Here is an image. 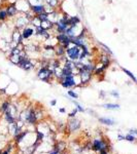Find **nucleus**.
Segmentation results:
<instances>
[{"label": "nucleus", "mask_w": 137, "mask_h": 154, "mask_svg": "<svg viewBox=\"0 0 137 154\" xmlns=\"http://www.w3.org/2000/svg\"><path fill=\"white\" fill-rule=\"evenodd\" d=\"M59 83L62 85L64 88H72L75 86H80V76L78 75H68L64 76L61 80H59Z\"/></svg>", "instance_id": "f257e3e1"}, {"label": "nucleus", "mask_w": 137, "mask_h": 154, "mask_svg": "<svg viewBox=\"0 0 137 154\" xmlns=\"http://www.w3.org/2000/svg\"><path fill=\"white\" fill-rule=\"evenodd\" d=\"M37 77L38 79H40L43 82H49L52 81L54 78V74H53V70L51 68H45V67H39V69L37 70Z\"/></svg>", "instance_id": "f03ea898"}, {"label": "nucleus", "mask_w": 137, "mask_h": 154, "mask_svg": "<svg viewBox=\"0 0 137 154\" xmlns=\"http://www.w3.org/2000/svg\"><path fill=\"white\" fill-rule=\"evenodd\" d=\"M18 66L20 67L21 69H23L24 71L29 72V71H31V70H33L36 65H35V60L34 59H31V58L28 56H22V59Z\"/></svg>", "instance_id": "7ed1b4c3"}, {"label": "nucleus", "mask_w": 137, "mask_h": 154, "mask_svg": "<svg viewBox=\"0 0 137 154\" xmlns=\"http://www.w3.org/2000/svg\"><path fill=\"white\" fill-rule=\"evenodd\" d=\"M80 52H82L80 47H78V46L76 45H73L72 43L66 48V56H67V59L70 60V61H73V62L78 61Z\"/></svg>", "instance_id": "20e7f679"}, {"label": "nucleus", "mask_w": 137, "mask_h": 154, "mask_svg": "<svg viewBox=\"0 0 137 154\" xmlns=\"http://www.w3.org/2000/svg\"><path fill=\"white\" fill-rule=\"evenodd\" d=\"M92 150L95 152H100L102 150H109L108 142L104 139H95L92 143Z\"/></svg>", "instance_id": "39448f33"}, {"label": "nucleus", "mask_w": 137, "mask_h": 154, "mask_svg": "<svg viewBox=\"0 0 137 154\" xmlns=\"http://www.w3.org/2000/svg\"><path fill=\"white\" fill-rule=\"evenodd\" d=\"M78 76H80V86H85L91 81L92 79V76H93V73L90 71H87V70H80V73H78Z\"/></svg>", "instance_id": "423d86ee"}, {"label": "nucleus", "mask_w": 137, "mask_h": 154, "mask_svg": "<svg viewBox=\"0 0 137 154\" xmlns=\"http://www.w3.org/2000/svg\"><path fill=\"white\" fill-rule=\"evenodd\" d=\"M56 39L58 41V44H61V45L65 46L67 48L68 46L71 44V38L69 36H67L65 33H60V34H56Z\"/></svg>", "instance_id": "0eeeda50"}, {"label": "nucleus", "mask_w": 137, "mask_h": 154, "mask_svg": "<svg viewBox=\"0 0 137 154\" xmlns=\"http://www.w3.org/2000/svg\"><path fill=\"white\" fill-rule=\"evenodd\" d=\"M15 3H16V6L20 13H27L30 11V7L31 6L29 4L28 0H17Z\"/></svg>", "instance_id": "6e6552de"}, {"label": "nucleus", "mask_w": 137, "mask_h": 154, "mask_svg": "<svg viewBox=\"0 0 137 154\" xmlns=\"http://www.w3.org/2000/svg\"><path fill=\"white\" fill-rule=\"evenodd\" d=\"M80 125H82V123H80V120L78 119V118H69V120L67 122V128L69 131H78L80 128Z\"/></svg>", "instance_id": "1a4fd4ad"}, {"label": "nucleus", "mask_w": 137, "mask_h": 154, "mask_svg": "<svg viewBox=\"0 0 137 154\" xmlns=\"http://www.w3.org/2000/svg\"><path fill=\"white\" fill-rule=\"evenodd\" d=\"M4 7L7 11L8 19H15L20 13V11L16 6V3H8V4H5Z\"/></svg>", "instance_id": "9d476101"}, {"label": "nucleus", "mask_w": 137, "mask_h": 154, "mask_svg": "<svg viewBox=\"0 0 137 154\" xmlns=\"http://www.w3.org/2000/svg\"><path fill=\"white\" fill-rule=\"evenodd\" d=\"M21 32H22V36H23L24 40H28V39H30L31 37L35 36V28H34L33 26H27Z\"/></svg>", "instance_id": "9b49d317"}, {"label": "nucleus", "mask_w": 137, "mask_h": 154, "mask_svg": "<svg viewBox=\"0 0 137 154\" xmlns=\"http://www.w3.org/2000/svg\"><path fill=\"white\" fill-rule=\"evenodd\" d=\"M55 54H56V58H62L66 56V47L61 44H57L55 46Z\"/></svg>", "instance_id": "f8f14e48"}, {"label": "nucleus", "mask_w": 137, "mask_h": 154, "mask_svg": "<svg viewBox=\"0 0 137 154\" xmlns=\"http://www.w3.org/2000/svg\"><path fill=\"white\" fill-rule=\"evenodd\" d=\"M30 10L33 15H39V13H44L45 11V4L42 3V4H37V5H33L30 7Z\"/></svg>", "instance_id": "ddd939ff"}, {"label": "nucleus", "mask_w": 137, "mask_h": 154, "mask_svg": "<svg viewBox=\"0 0 137 154\" xmlns=\"http://www.w3.org/2000/svg\"><path fill=\"white\" fill-rule=\"evenodd\" d=\"M42 27V28L44 29V30H47V31H49V30H53L54 29V27H55V24L53 23V22H51V21L47 19V20H45V21H42L41 22V25H40Z\"/></svg>", "instance_id": "4468645a"}, {"label": "nucleus", "mask_w": 137, "mask_h": 154, "mask_svg": "<svg viewBox=\"0 0 137 154\" xmlns=\"http://www.w3.org/2000/svg\"><path fill=\"white\" fill-rule=\"evenodd\" d=\"M21 59H22L21 54H9V56H8V60H9V62H11V64L16 65V66H18L19 65Z\"/></svg>", "instance_id": "2eb2a0df"}, {"label": "nucleus", "mask_w": 137, "mask_h": 154, "mask_svg": "<svg viewBox=\"0 0 137 154\" xmlns=\"http://www.w3.org/2000/svg\"><path fill=\"white\" fill-rule=\"evenodd\" d=\"M98 120L100 123H102V124H104V125H114V124H116V121L114 120V119H111V118H106V117H100L98 118Z\"/></svg>", "instance_id": "dca6fc26"}, {"label": "nucleus", "mask_w": 137, "mask_h": 154, "mask_svg": "<svg viewBox=\"0 0 137 154\" xmlns=\"http://www.w3.org/2000/svg\"><path fill=\"white\" fill-rule=\"evenodd\" d=\"M80 22H82V20L80 19V17H78V15H74V17H71L70 15L69 20H68V25L70 26H75V25H78V24H80Z\"/></svg>", "instance_id": "f3484780"}, {"label": "nucleus", "mask_w": 137, "mask_h": 154, "mask_svg": "<svg viewBox=\"0 0 137 154\" xmlns=\"http://www.w3.org/2000/svg\"><path fill=\"white\" fill-rule=\"evenodd\" d=\"M102 107L107 109V110H119L121 106L119 104H111V103H106V104H103Z\"/></svg>", "instance_id": "a211bd4d"}, {"label": "nucleus", "mask_w": 137, "mask_h": 154, "mask_svg": "<svg viewBox=\"0 0 137 154\" xmlns=\"http://www.w3.org/2000/svg\"><path fill=\"white\" fill-rule=\"evenodd\" d=\"M7 19H8V15L5 7L4 8L0 7V23H4Z\"/></svg>", "instance_id": "6ab92c4d"}, {"label": "nucleus", "mask_w": 137, "mask_h": 154, "mask_svg": "<svg viewBox=\"0 0 137 154\" xmlns=\"http://www.w3.org/2000/svg\"><path fill=\"white\" fill-rule=\"evenodd\" d=\"M30 25L33 26L34 28H35V27H39V26L41 25V21L39 20V18L36 15H34L31 18V20H30Z\"/></svg>", "instance_id": "aec40b11"}, {"label": "nucleus", "mask_w": 137, "mask_h": 154, "mask_svg": "<svg viewBox=\"0 0 137 154\" xmlns=\"http://www.w3.org/2000/svg\"><path fill=\"white\" fill-rule=\"evenodd\" d=\"M122 70H123V72H124V73L127 75V76L129 77V78L132 80V81H133V82H134V83H136V84H137V78H136V77H135V75L133 74V73H132L131 71H129V70L126 69V68H122Z\"/></svg>", "instance_id": "412c9836"}, {"label": "nucleus", "mask_w": 137, "mask_h": 154, "mask_svg": "<svg viewBox=\"0 0 137 154\" xmlns=\"http://www.w3.org/2000/svg\"><path fill=\"white\" fill-rule=\"evenodd\" d=\"M44 2L54 9H57V7L59 6V0H44Z\"/></svg>", "instance_id": "4be33fe9"}, {"label": "nucleus", "mask_w": 137, "mask_h": 154, "mask_svg": "<svg viewBox=\"0 0 137 154\" xmlns=\"http://www.w3.org/2000/svg\"><path fill=\"white\" fill-rule=\"evenodd\" d=\"M9 106H11V102L9 101H4V102L1 104V106H0V111H1V113H4L7 111V109L9 108Z\"/></svg>", "instance_id": "5701e85b"}, {"label": "nucleus", "mask_w": 137, "mask_h": 154, "mask_svg": "<svg viewBox=\"0 0 137 154\" xmlns=\"http://www.w3.org/2000/svg\"><path fill=\"white\" fill-rule=\"evenodd\" d=\"M98 44L99 45L103 48V52H105V54H109V56H112V51H111V49L109 48L108 46L106 45V44H104V43H102V42H98Z\"/></svg>", "instance_id": "b1692460"}, {"label": "nucleus", "mask_w": 137, "mask_h": 154, "mask_svg": "<svg viewBox=\"0 0 137 154\" xmlns=\"http://www.w3.org/2000/svg\"><path fill=\"white\" fill-rule=\"evenodd\" d=\"M137 140L136 136L134 135H132V133H127L126 136H125V141H128V142H135Z\"/></svg>", "instance_id": "393cba45"}, {"label": "nucleus", "mask_w": 137, "mask_h": 154, "mask_svg": "<svg viewBox=\"0 0 137 154\" xmlns=\"http://www.w3.org/2000/svg\"><path fill=\"white\" fill-rule=\"evenodd\" d=\"M71 101H72L73 104H74V105L76 106V107H75V108H76V109H78V112H85V111H86V110H85V108H84L83 106L80 105V103H78L75 100H71Z\"/></svg>", "instance_id": "a878e982"}, {"label": "nucleus", "mask_w": 137, "mask_h": 154, "mask_svg": "<svg viewBox=\"0 0 137 154\" xmlns=\"http://www.w3.org/2000/svg\"><path fill=\"white\" fill-rule=\"evenodd\" d=\"M37 17L39 18V20L41 21H45V20H47L49 19V13H47V11H44V13H39V15H36Z\"/></svg>", "instance_id": "bb28decb"}, {"label": "nucleus", "mask_w": 137, "mask_h": 154, "mask_svg": "<svg viewBox=\"0 0 137 154\" xmlns=\"http://www.w3.org/2000/svg\"><path fill=\"white\" fill-rule=\"evenodd\" d=\"M67 95L69 96V97L71 98V99H73V100H76V99H78V95L74 92V90H68V92H67Z\"/></svg>", "instance_id": "cd10ccee"}, {"label": "nucleus", "mask_w": 137, "mask_h": 154, "mask_svg": "<svg viewBox=\"0 0 137 154\" xmlns=\"http://www.w3.org/2000/svg\"><path fill=\"white\" fill-rule=\"evenodd\" d=\"M30 6H33V5H37V4H42L44 2V0H28Z\"/></svg>", "instance_id": "c85d7f7f"}, {"label": "nucleus", "mask_w": 137, "mask_h": 154, "mask_svg": "<svg viewBox=\"0 0 137 154\" xmlns=\"http://www.w3.org/2000/svg\"><path fill=\"white\" fill-rule=\"evenodd\" d=\"M78 110L76 109V108H74V109H73V110L71 111V112H70L69 114H68V117H69V118L75 117V116H76V114H78Z\"/></svg>", "instance_id": "c756f323"}, {"label": "nucleus", "mask_w": 137, "mask_h": 154, "mask_svg": "<svg viewBox=\"0 0 137 154\" xmlns=\"http://www.w3.org/2000/svg\"><path fill=\"white\" fill-rule=\"evenodd\" d=\"M109 94H110V96H112L114 98H116V99H119L120 98V94L116 92V90H111Z\"/></svg>", "instance_id": "7c9ffc66"}, {"label": "nucleus", "mask_w": 137, "mask_h": 154, "mask_svg": "<svg viewBox=\"0 0 137 154\" xmlns=\"http://www.w3.org/2000/svg\"><path fill=\"white\" fill-rule=\"evenodd\" d=\"M118 139H119V141H124V140H125V136H123V135L119 133V136H118Z\"/></svg>", "instance_id": "2f4dec72"}, {"label": "nucleus", "mask_w": 137, "mask_h": 154, "mask_svg": "<svg viewBox=\"0 0 137 154\" xmlns=\"http://www.w3.org/2000/svg\"><path fill=\"white\" fill-rule=\"evenodd\" d=\"M105 96H106L105 92H104L103 90H101V92H100V97L102 98V99H104V98H105Z\"/></svg>", "instance_id": "473e14b6"}, {"label": "nucleus", "mask_w": 137, "mask_h": 154, "mask_svg": "<svg viewBox=\"0 0 137 154\" xmlns=\"http://www.w3.org/2000/svg\"><path fill=\"white\" fill-rule=\"evenodd\" d=\"M56 104H57V100H52L51 101V106H56Z\"/></svg>", "instance_id": "72a5a7b5"}, {"label": "nucleus", "mask_w": 137, "mask_h": 154, "mask_svg": "<svg viewBox=\"0 0 137 154\" xmlns=\"http://www.w3.org/2000/svg\"><path fill=\"white\" fill-rule=\"evenodd\" d=\"M59 112H60V113H65V112H66V109H65L64 107H63V108H60V109H59Z\"/></svg>", "instance_id": "f704fd0d"}]
</instances>
